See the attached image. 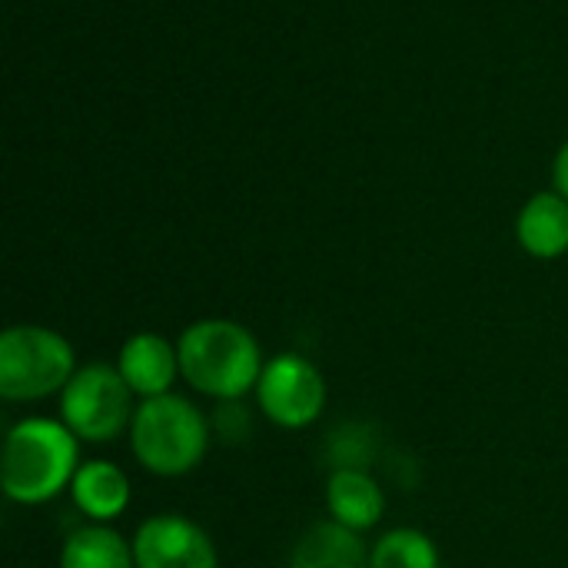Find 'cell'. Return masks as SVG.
I'll return each mask as SVG.
<instances>
[{"label":"cell","mask_w":568,"mask_h":568,"mask_svg":"<svg viewBox=\"0 0 568 568\" xmlns=\"http://www.w3.org/2000/svg\"><path fill=\"white\" fill-rule=\"evenodd\" d=\"M80 469V439L63 426V419L27 416L13 423L3 436L0 486L13 506H47L70 493Z\"/></svg>","instance_id":"1"},{"label":"cell","mask_w":568,"mask_h":568,"mask_svg":"<svg viewBox=\"0 0 568 568\" xmlns=\"http://www.w3.org/2000/svg\"><path fill=\"white\" fill-rule=\"evenodd\" d=\"M176 353L186 386L220 403H236L256 393L266 369L260 339L243 323L220 316L190 323L176 339Z\"/></svg>","instance_id":"2"},{"label":"cell","mask_w":568,"mask_h":568,"mask_svg":"<svg viewBox=\"0 0 568 568\" xmlns=\"http://www.w3.org/2000/svg\"><path fill=\"white\" fill-rule=\"evenodd\" d=\"M130 453L133 459L160 479H176L193 473L210 453V419L186 396L166 393L140 399L130 423Z\"/></svg>","instance_id":"3"},{"label":"cell","mask_w":568,"mask_h":568,"mask_svg":"<svg viewBox=\"0 0 568 568\" xmlns=\"http://www.w3.org/2000/svg\"><path fill=\"white\" fill-rule=\"evenodd\" d=\"M77 353L50 326H7L0 333V399L40 403L60 396L77 373Z\"/></svg>","instance_id":"4"},{"label":"cell","mask_w":568,"mask_h":568,"mask_svg":"<svg viewBox=\"0 0 568 568\" xmlns=\"http://www.w3.org/2000/svg\"><path fill=\"white\" fill-rule=\"evenodd\" d=\"M133 389L110 363H87L60 393V419L80 443H113L130 433Z\"/></svg>","instance_id":"5"},{"label":"cell","mask_w":568,"mask_h":568,"mask_svg":"<svg viewBox=\"0 0 568 568\" xmlns=\"http://www.w3.org/2000/svg\"><path fill=\"white\" fill-rule=\"evenodd\" d=\"M256 406L276 429H306L326 409V379L300 353H276L256 383Z\"/></svg>","instance_id":"6"},{"label":"cell","mask_w":568,"mask_h":568,"mask_svg":"<svg viewBox=\"0 0 568 568\" xmlns=\"http://www.w3.org/2000/svg\"><path fill=\"white\" fill-rule=\"evenodd\" d=\"M136 568H220V556L203 526L180 513L150 516L133 536Z\"/></svg>","instance_id":"7"},{"label":"cell","mask_w":568,"mask_h":568,"mask_svg":"<svg viewBox=\"0 0 568 568\" xmlns=\"http://www.w3.org/2000/svg\"><path fill=\"white\" fill-rule=\"evenodd\" d=\"M116 369L136 399L166 396V393H173V383L183 379L176 343H170L160 333H146V329L123 339V346L116 353Z\"/></svg>","instance_id":"8"},{"label":"cell","mask_w":568,"mask_h":568,"mask_svg":"<svg viewBox=\"0 0 568 568\" xmlns=\"http://www.w3.org/2000/svg\"><path fill=\"white\" fill-rule=\"evenodd\" d=\"M326 513L353 532H369L386 516L383 486L359 466H339L326 479Z\"/></svg>","instance_id":"9"},{"label":"cell","mask_w":568,"mask_h":568,"mask_svg":"<svg viewBox=\"0 0 568 568\" xmlns=\"http://www.w3.org/2000/svg\"><path fill=\"white\" fill-rule=\"evenodd\" d=\"M70 499L90 523L110 526L130 509L133 486H130V476L116 463L87 459V463H80V469L70 483Z\"/></svg>","instance_id":"10"},{"label":"cell","mask_w":568,"mask_h":568,"mask_svg":"<svg viewBox=\"0 0 568 568\" xmlns=\"http://www.w3.org/2000/svg\"><path fill=\"white\" fill-rule=\"evenodd\" d=\"M516 240L532 260H559L568 253V200L556 190L529 196L516 216Z\"/></svg>","instance_id":"11"},{"label":"cell","mask_w":568,"mask_h":568,"mask_svg":"<svg viewBox=\"0 0 568 568\" xmlns=\"http://www.w3.org/2000/svg\"><path fill=\"white\" fill-rule=\"evenodd\" d=\"M290 568H369V549L363 546L359 532L329 519L300 536Z\"/></svg>","instance_id":"12"},{"label":"cell","mask_w":568,"mask_h":568,"mask_svg":"<svg viewBox=\"0 0 568 568\" xmlns=\"http://www.w3.org/2000/svg\"><path fill=\"white\" fill-rule=\"evenodd\" d=\"M60 568H136L133 542L113 526H80L60 546Z\"/></svg>","instance_id":"13"},{"label":"cell","mask_w":568,"mask_h":568,"mask_svg":"<svg viewBox=\"0 0 568 568\" xmlns=\"http://www.w3.org/2000/svg\"><path fill=\"white\" fill-rule=\"evenodd\" d=\"M369 568H439V549L419 529H389L373 542Z\"/></svg>","instance_id":"14"},{"label":"cell","mask_w":568,"mask_h":568,"mask_svg":"<svg viewBox=\"0 0 568 568\" xmlns=\"http://www.w3.org/2000/svg\"><path fill=\"white\" fill-rule=\"evenodd\" d=\"M552 186H556V193H562L568 200V140L562 143V150L556 153V163H552Z\"/></svg>","instance_id":"15"}]
</instances>
